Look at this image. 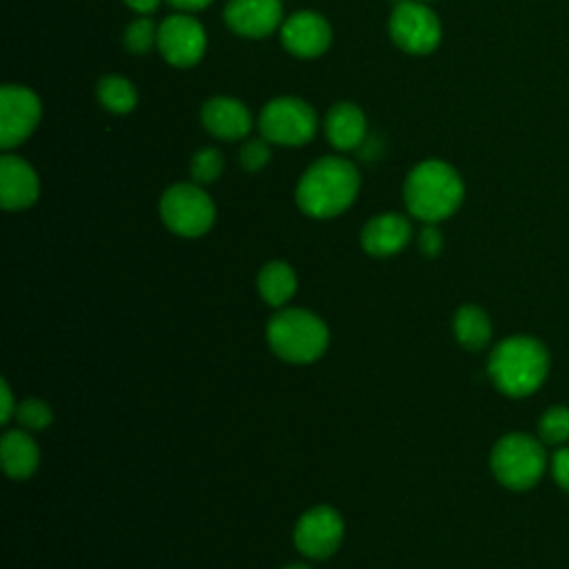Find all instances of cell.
<instances>
[{
    "label": "cell",
    "instance_id": "cell-1",
    "mask_svg": "<svg viewBox=\"0 0 569 569\" xmlns=\"http://www.w3.org/2000/svg\"><path fill=\"white\" fill-rule=\"evenodd\" d=\"M360 178L345 158H322L313 162L298 182V207L311 218H333L342 213L358 193Z\"/></svg>",
    "mask_w": 569,
    "mask_h": 569
},
{
    "label": "cell",
    "instance_id": "cell-2",
    "mask_svg": "<svg viewBox=\"0 0 569 569\" xmlns=\"http://www.w3.org/2000/svg\"><path fill=\"white\" fill-rule=\"evenodd\" d=\"M487 371L505 396L522 398L545 382L549 353L545 345L531 336H511L491 351Z\"/></svg>",
    "mask_w": 569,
    "mask_h": 569
},
{
    "label": "cell",
    "instance_id": "cell-3",
    "mask_svg": "<svg viewBox=\"0 0 569 569\" xmlns=\"http://www.w3.org/2000/svg\"><path fill=\"white\" fill-rule=\"evenodd\" d=\"M465 184L458 171L442 160H425L407 176L405 204L425 220L438 222L449 218L462 202Z\"/></svg>",
    "mask_w": 569,
    "mask_h": 569
},
{
    "label": "cell",
    "instance_id": "cell-4",
    "mask_svg": "<svg viewBox=\"0 0 569 569\" xmlns=\"http://www.w3.org/2000/svg\"><path fill=\"white\" fill-rule=\"evenodd\" d=\"M267 340L273 353L287 362L305 365L320 358L329 342L327 325L305 309H282L267 325Z\"/></svg>",
    "mask_w": 569,
    "mask_h": 569
},
{
    "label": "cell",
    "instance_id": "cell-5",
    "mask_svg": "<svg viewBox=\"0 0 569 569\" xmlns=\"http://www.w3.org/2000/svg\"><path fill=\"white\" fill-rule=\"evenodd\" d=\"M545 465L547 456L542 445L527 433H507L491 451L493 476L513 491L531 489L542 478Z\"/></svg>",
    "mask_w": 569,
    "mask_h": 569
},
{
    "label": "cell",
    "instance_id": "cell-6",
    "mask_svg": "<svg viewBox=\"0 0 569 569\" xmlns=\"http://www.w3.org/2000/svg\"><path fill=\"white\" fill-rule=\"evenodd\" d=\"M160 213L164 224L184 238H196L209 231L216 218L211 198L198 184H173L160 200Z\"/></svg>",
    "mask_w": 569,
    "mask_h": 569
},
{
    "label": "cell",
    "instance_id": "cell-7",
    "mask_svg": "<svg viewBox=\"0 0 569 569\" xmlns=\"http://www.w3.org/2000/svg\"><path fill=\"white\" fill-rule=\"evenodd\" d=\"M316 111L298 98H276L260 113V131L269 142L298 147L316 136Z\"/></svg>",
    "mask_w": 569,
    "mask_h": 569
},
{
    "label": "cell",
    "instance_id": "cell-8",
    "mask_svg": "<svg viewBox=\"0 0 569 569\" xmlns=\"http://www.w3.org/2000/svg\"><path fill=\"white\" fill-rule=\"evenodd\" d=\"M389 33L402 51L429 53L440 42V22L429 7L413 0H402L391 13Z\"/></svg>",
    "mask_w": 569,
    "mask_h": 569
},
{
    "label": "cell",
    "instance_id": "cell-9",
    "mask_svg": "<svg viewBox=\"0 0 569 569\" xmlns=\"http://www.w3.org/2000/svg\"><path fill=\"white\" fill-rule=\"evenodd\" d=\"M345 525L336 509L327 505L311 507L305 511L293 529V542L307 558H329L342 542Z\"/></svg>",
    "mask_w": 569,
    "mask_h": 569
},
{
    "label": "cell",
    "instance_id": "cell-10",
    "mask_svg": "<svg viewBox=\"0 0 569 569\" xmlns=\"http://www.w3.org/2000/svg\"><path fill=\"white\" fill-rule=\"evenodd\" d=\"M40 120L38 96L18 84L0 89V147L11 149L24 142Z\"/></svg>",
    "mask_w": 569,
    "mask_h": 569
},
{
    "label": "cell",
    "instance_id": "cell-11",
    "mask_svg": "<svg viewBox=\"0 0 569 569\" xmlns=\"http://www.w3.org/2000/svg\"><path fill=\"white\" fill-rule=\"evenodd\" d=\"M158 47L169 64L191 67L204 53V29L191 16H169L158 29Z\"/></svg>",
    "mask_w": 569,
    "mask_h": 569
},
{
    "label": "cell",
    "instance_id": "cell-12",
    "mask_svg": "<svg viewBox=\"0 0 569 569\" xmlns=\"http://www.w3.org/2000/svg\"><path fill=\"white\" fill-rule=\"evenodd\" d=\"M282 44L298 58H316L327 51L331 42V27L320 13L298 11L282 24Z\"/></svg>",
    "mask_w": 569,
    "mask_h": 569
},
{
    "label": "cell",
    "instance_id": "cell-13",
    "mask_svg": "<svg viewBox=\"0 0 569 569\" xmlns=\"http://www.w3.org/2000/svg\"><path fill=\"white\" fill-rule=\"evenodd\" d=\"M40 180L29 162L18 156L0 158V202L7 211L27 209L38 200Z\"/></svg>",
    "mask_w": 569,
    "mask_h": 569
},
{
    "label": "cell",
    "instance_id": "cell-14",
    "mask_svg": "<svg viewBox=\"0 0 569 569\" xmlns=\"http://www.w3.org/2000/svg\"><path fill=\"white\" fill-rule=\"evenodd\" d=\"M282 18L280 0H231L224 9L227 24L247 38L271 33Z\"/></svg>",
    "mask_w": 569,
    "mask_h": 569
},
{
    "label": "cell",
    "instance_id": "cell-15",
    "mask_svg": "<svg viewBox=\"0 0 569 569\" xmlns=\"http://www.w3.org/2000/svg\"><path fill=\"white\" fill-rule=\"evenodd\" d=\"M202 124L204 129L222 140H240L251 129L249 109L233 98H211L202 107Z\"/></svg>",
    "mask_w": 569,
    "mask_h": 569
},
{
    "label": "cell",
    "instance_id": "cell-16",
    "mask_svg": "<svg viewBox=\"0 0 569 569\" xmlns=\"http://www.w3.org/2000/svg\"><path fill=\"white\" fill-rule=\"evenodd\" d=\"M411 238L409 220L400 213H380L362 229V247L367 253L385 258L398 253Z\"/></svg>",
    "mask_w": 569,
    "mask_h": 569
},
{
    "label": "cell",
    "instance_id": "cell-17",
    "mask_svg": "<svg viewBox=\"0 0 569 569\" xmlns=\"http://www.w3.org/2000/svg\"><path fill=\"white\" fill-rule=\"evenodd\" d=\"M325 129H327V138L329 142L340 149V151H351L356 149L362 138H365V113L360 111V107L351 104V102H340L333 104L327 113L325 120Z\"/></svg>",
    "mask_w": 569,
    "mask_h": 569
},
{
    "label": "cell",
    "instance_id": "cell-18",
    "mask_svg": "<svg viewBox=\"0 0 569 569\" xmlns=\"http://www.w3.org/2000/svg\"><path fill=\"white\" fill-rule=\"evenodd\" d=\"M0 458H2V469L9 478L24 480L38 469L40 449L29 433L13 429L2 436Z\"/></svg>",
    "mask_w": 569,
    "mask_h": 569
},
{
    "label": "cell",
    "instance_id": "cell-19",
    "mask_svg": "<svg viewBox=\"0 0 569 569\" xmlns=\"http://www.w3.org/2000/svg\"><path fill=\"white\" fill-rule=\"evenodd\" d=\"M296 287H298L296 273L287 262L273 260V262L264 264L258 273L260 298L264 302H269L271 307L284 305L296 293Z\"/></svg>",
    "mask_w": 569,
    "mask_h": 569
},
{
    "label": "cell",
    "instance_id": "cell-20",
    "mask_svg": "<svg viewBox=\"0 0 569 569\" xmlns=\"http://www.w3.org/2000/svg\"><path fill=\"white\" fill-rule=\"evenodd\" d=\"M453 333L465 349L478 351L491 338V320L480 307L462 305L453 316Z\"/></svg>",
    "mask_w": 569,
    "mask_h": 569
},
{
    "label": "cell",
    "instance_id": "cell-21",
    "mask_svg": "<svg viewBox=\"0 0 569 569\" xmlns=\"http://www.w3.org/2000/svg\"><path fill=\"white\" fill-rule=\"evenodd\" d=\"M98 98L102 107L113 113H129L138 102V93L133 84L120 76L102 78L98 84Z\"/></svg>",
    "mask_w": 569,
    "mask_h": 569
},
{
    "label": "cell",
    "instance_id": "cell-22",
    "mask_svg": "<svg viewBox=\"0 0 569 569\" xmlns=\"http://www.w3.org/2000/svg\"><path fill=\"white\" fill-rule=\"evenodd\" d=\"M538 433H540L542 442H549V445L567 442L569 440V407L556 405V407L547 409L540 416Z\"/></svg>",
    "mask_w": 569,
    "mask_h": 569
},
{
    "label": "cell",
    "instance_id": "cell-23",
    "mask_svg": "<svg viewBox=\"0 0 569 569\" xmlns=\"http://www.w3.org/2000/svg\"><path fill=\"white\" fill-rule=\"evenodd\" d=\"M16 418L24 429L31 431H40L47 429L53 420V413L49 409V405L40 398H27L16 407Z\"/></svg>",
    "mask_w": 569,
    "mask_h": 569
},
{
    "label": "cell",
    "instance_id": "cell-24",
    "mask_svg": "<svg viewBox=\"0 0 569 569\" xmlns=\"http://www.w3.org/2000/svg\"><path fill=\"white\" fill-rule=\"evenodd\" d=\"M222 167H224L222 153L213 147H207L193 156L191 176L198 184H207V182H213L222 173Z\"/></svg>",
    "mask_w": 569,
    "mask_h": 569
},
{
    "label": "cell",
    "instance_id": "cell-25",
    "mask_svg": "<svg viewBox=\"0 0 569 569\" xmlns=\"http://www.w3.org/2000/svg\"><path fill=\"white\" fill-rule=\"evenodd\" d=\"M158 40V31L149 18H138L127 27L124 44L131 53H147Z\"/></svg>",
    "mask_w": 569,
    "mask_h": 569
},
{
    "label": "cell",
    "instance_id": "cell-26",
    "mask_svg": "<svg viewBox=\"0 0 569 569\" xmlns=\"http://www.w3.org/2000/svg\"><path fill=\"white\" fill-rule=\"evenodd\" d=\"M269 162V147L264 140H249L240 149V164L247 171H260Z\"/></svg>",
    "mask_w": 569,
    "mask_h": 569
},
{
    "label": "cell",
    "instance_id": "cell-27",
    "mask_svg": "<svg viewBox=\"0 0 569 569\" xmlns=\"http://www.w3.org/2000/svg\"><path fill=\"white\" fill-rule=\"evenodd\" d=\"M551 473L560 489L569 493V447H562L551 456Z\"/></svg>",
    "mask_w": 569,
    "mask_h": 569
},
{
    "label": "cell",
    "instance_id": "cell-28",
    "mask_svg": "<svg viewBox=\"0 0 569 569\" xmlns=\"http://www.w3.org/2000/svg\"><path fill=\"white\" fill-rule=\"evenodd\" d=\"M418 247H420L422 256L436 258V256L440 253V249H442V233H440L433 224H427V227L420 231Z\"/></svg>",
    "mask_w": 569,
    "mask_h": 569
},
{
    "label": "cell",
    "instance_id": "cell-29",
    "mask_svg": "<svg viewBox=\"0 0 569 569\" xmlns=\"http://www.w3.org/2000/svg\"><path fill=\"white\" fill-rule=\"evenodd\" d=\"M11 413H13V398H11V391H9V385L2 380V422H9L11 420Z\"/></svg>",
    "mask_w": 569,
    "mask_h": 569
},
{
    "label": "cell",
    "instance_id": "cell-30",
    "mask_svg": "<svg viewBox=\"0 0 569 569\" xmlns=\"http://www.w3.org/2000/svg\"><path fill=\"white\" fill-rule=\"evenodd\" d=\"M124 4L131 7L138 13H151V11L158 9L160 0H124Z\"/></svg>",
    "mask_w": 569,
    "mask_h": 569
},
{
    "label": "cell",
    "instance_id": "cell-31",
    "mask_svg": "<svg viewBox=\"0 0 569 569\" xmlns=\"http://www.w3.org/2000/svg\"><path fill=\"white\" fill-rule=\"evenodd\" d=\"M173 7L178 9H187V11H198V9H204L211 0H169Z\"/></svg>",
    "mask_w": 569,
    "mask_h": 569
},
{
    "label": "cell",
    "instance_id": "cell-32",
    "mask_svg": "<svg viewBox=\"0 0 569 569\" xmlns=\"http://www.w3.org/2000/svg\"><path fill=\"white\" fill-rule=\"evenodd\" d=\"M282 569H311V567L305 565V562H293V565H287V567H282Z\"/></svg>",
    "mask_w": 569,
    "mask_h": 569
}]
</instances>
